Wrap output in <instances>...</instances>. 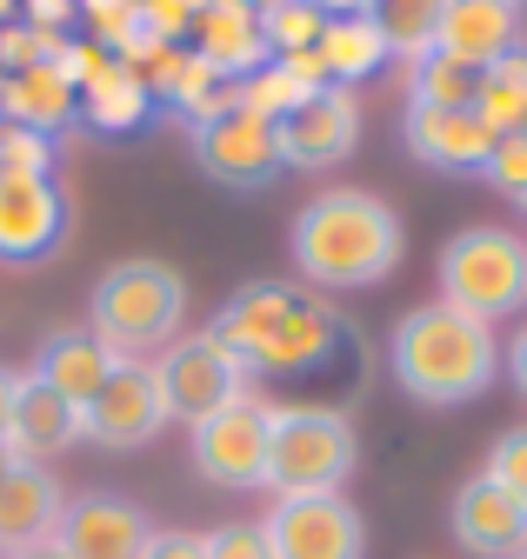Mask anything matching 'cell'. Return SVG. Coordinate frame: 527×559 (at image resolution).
<instances>
[{"instance_id": "cell-3", "label": "cell", "mask_w": 527, "mask_h": 559, "mask_svg": "<svg viewBox=\"0 0 527 559\" xmlns=\"http://www.w3.org/2000/svg\"><path fill=\"white\" fill-rule=\"evenodd\" d=\"M387 367L394 386L421 406H460V400H481L501 373V340L488 320L460 313L447 300H428L414 313L394 320L387 340Z\"/></svg>"}, {"instance_id": "cell-21", "label": "cell", "mask_w": 527, "mask_h": 559, "mask_svg": "<svg viewBox=\"0 0 527 559\" xmlns=\"http://www.w3.org/2000/svg\"><path fill=\"white\" fill-rule=\"evenodd\" d=\"M194 53H201L214 74H227V81H247V74H260V67L274 60L254 8H208V14H194Z\"/></svg>"}, {"instance_id": "cell-9", "label": "cell", "mask_w": 527, "mask_h": 559, "mask_svg": "<svg viewBox=\"0 0 527 559\" xmlns=\"http://www.w3.org/2000/svg\"><path fill=\"white\" fill-rule=\"evenodd\" d=\"M167 393H161V373L154 360H120L107 373V386L81 406V440L107 447V453H134L148 447L161 427H167Z\"/></svg>"}, {"instance_id": "cell-11", "label": "cell", "mask_w": 527, "mask_h": 559, "mask_svg": "<svg viewBox=\"0 0 527 559\" xmlns=\"http://www.w3.org/2000/svg\"><path fill=\"white\" fill-rule=\"evenodd\" d=\"M74 206L54 174H0V266H40L68 247Z\"/></svg>"}, {"instance_id": "cell-10", "label": "cell", "mask_w": 527, "mask_h": 559, "mask_svg": "<svg viewBox=\"0 0 527 559\" xmlns=\"http://www.w3.org/2000/svg\"><path fill=\"white\" fill-rule=\"evenodd\" d=\"M154 373H161L167 413L187 419V427H201V419H214L221 406H234V400L254 393V386H247V367L227 354L214 333H194V340L167 346V354L154 360Z\"/></svg>"}, {"instance_id": "cell-16", "label": "cell", "mask_w": 527, "mask_h": 559, "mask_svg": "<svg viewBox=\"0 0 527 559\" xmlns=\"http://www.w3.org/2000/svg\"><path fill=\"white\" fill-rule=\"evenodd\" d=\"M447 526H454V539L468 546L475 559H514V552L527 546V507L507 493V486H494L488 473H475V479L454 493Z\"/></svg>"}, {"instance_id": "cell-45", "label": "cell", "mask_w": 527, "mask_h": 559, "mask_svg": "<svg viewBox=\"0 0 527 559\" xmlns=\"http://www.w3.org/2000/svg\"><path fill=\"white\" fill-rule=\"evenodd\" d=\"M254 8H274V0H254Z\"/></svg>"}, {"instance_id": "cell-38", "label": "cell", "mask_w": 527, "mask_h": 559, "mask_svg": "<svg viewBox=\"0 0 527 559\" xmlns=\"http://www.w3.org/2000/svg\"><path fill=\"white\" fill-rule=\"evenodd\" d=\"M501 367H507V380H514V393H527V326H520V340L507 346V360H501Z\"/></svg>"}, {"instance_id": "cell-4", "label": "cell", "mask_w": 527, "mask_h": 559, "mask_svg": "<svg viewBox=\"0 0 527 559\" xmlns=\"http://www.w3.org/2000/svg\"><path fill=\"white\" fill-rule=\"evenodd\" d=\"M187 320V280L180 266L141 253V260H114L94 287V340L114 360H148L154 346H167Z\"/></svg>"}, {"instance_id": "cell-20", "label": "cell", "mask_w": 527, "mask_h": 559, "mask_svg": "<svg viewBox=\"0 0 527 559\" xmlns=\"http://www.w3.org/2000/svg\"><path fill=\"white\" fill-rule=\"evenodd\" d=\"M81 440V406H68L54 386H40L34 373H21L14 393V427H8V453L14 460H47V453H68Z\"/></svg>"}, {"instance_id": "cell-23", "label": "cell", "mask_w": 527, "mask_h": 559, "mask_svg": "<svg viewBox=\"0 0 527 559\" xmlns=\"http://www.w3.org/2000/svg\"><path fill=\"white\" fill-rule=\"evenodd\" d=\"M148 87H141V74L134 67H120L114 53L87 74V87H81V120H94L101 133H127V127H141L148 120Z\"/></svg>"}, {"instance_id": "cell-25", "label": "cell", "mask_w": 527, "mask_h": 559, "mask_svg": "<svg viewBox=\"0 0 527 559\" xmlns=\"http://www.w3.org/2000/svg\"><path fill=\"white\" fill-rule=\"evenodd\" d=\"M320 60H327V81H335V87H354V81H367L374 67L387 60V40H380V27L367 14L327 21L320 27Z\"/></svg>"}, {"instance_id": "cell-43", "label": "cell", "mask_w": 527, "mask_h": 559, "mask_svg": "<svg viewBox=\"0 0 527 559\" xmlns=\"http://www.w3.org/2000/svg\"><path fill=\"white\" fill-rule=\"evenodd\" d=\"M8 466H14V453H8V440H0V479H8Z\"/></svg>"}, {"instance_id": "cell-26", "label": "cell", "mask_w": 527, "mask_h": 559, "mask_svg": "<svg viewBox=\"0 0 527 559\" xmlns=\"http://www.w3.org/2000/svg\"><path fill=\"white\" fill-rule=\"evenodd\" d=\"M441 14H447V0H374L367 8V21L380 27L387 53H401V60H428L434 53Z\"/></svg>"}, {"instance_id": "cell-22", "label": "cell", "mask_w": 527, "mask_h": 559, "mask_svg": "<svg viewBox=\"0 0 527 559\" xmlns=\"http://www.w3.org/2000/svg\"><path fill=\"white\" fill-rule=\"evenodd\" d=\"M0 120H21V127H34V133H60V127H74L81 120V94H74V81L60 74L54 60H40V67H27V74H8V94H0Z\"/></svg>"}, {"instance_id": "cell-28", "label": "cell", "mask_w": 527, "mask_h": 559, "mask_svg": "<svg viewBox=\"0 0 527 559\" xmlns=\"http://www.w3.org/2000/svg\"><path fill=\"white\" fill-rule=\"evenodd\" d=\"M254 14H260V34H268V53L274 60L320 47V27H327V14L314 8V0H274V8H254Z\"/></svg>"}, {"instance_id": "cell-39", "label": "cell", "mask_w": 527, "mask_h": 559, "mask_svg": "<svg viewBox=\"0 0 527 559\" xmlns=\"http://www.w3.org/2000/svg\"><path fill=\"white\" fill-rule=\"evenodd\" d=\"M14 393H21V373L0 367V440H8V427H14Z\"/></svg>"}, {"instance_id": "cell-40", "label": "cell", "mask_w": 527, "mask_h": 559, "mask_svg": "<svg viewBox=\"0 0 527 559\" xmlns=\"http://www.w3.org/2000/svg\"><path fill=\"white\" fill-rule=\"evenodd\" d=\"M314 8L327 14V21H354V14H367L374 0H314Z\"/></svg>"}, {"instance_id": "cell-37", "label": "cell", "mask_w": 527, "mask_h": 559, "mask_svg": "<svg viewBox=\"0 0 527 559\" xmlns=\"http://www.w3.org/2000/svg\"><path fill=\"white\" fill-rule=\"evenodd\" d=\"M141 559H208V533H154Z\"/></svg>"}, {"instance_id": "cell-12", "label": "cell", "mask_w": 527, "mask_h": 559, "mask_svg": "<svg viewBox=\"0 0 527 559\" xmlns=\"http://www.w3.org/2000/svg\"><path fill=\"white\" fill-rule=\"evenodd\" d=\"M194 160H201V174H214L221 187H268L288 160H281V127L260 120L247 107H227L214 120L194 127Z\"/></svg>"}, {"instance_id": "cell-41", "label": "cell", "mask_w": 527, "mask_h": 559, "mask_svg": "<svg viewBox=\"0 0 527 559\" xmlns=\"http://www.w3.org/2000/svg\"><path fill=\"white\" fill-rule=\"evenodd\" d=\"M8 559H68V552H60V546L47 539V546H27V552H8Z\"/></svg>"}, {"instance_id": "cell-47", "label": "cell", "mask_w": 527, "mask_h": 559, "mask_svg": "<svg viewBox=\"0 0 527 559\" xmlns=\"http://www.w3.org/2000/svg\"><path fill=\"white\" fill-rule=\"evenodd\" d=\"M507 8H520V0H507Z\"/></svg>"}, {"instance_id": "cell-46", "label": "cell", "mask_w": 527, "mask_h": 559, "mask_svg": "<svg viewBox=\"0 0 527 559\" xmlns=\"http://www.w3.org/2000/svg\"><path fill=\"white\" fill-rule=\"evenodd\" d=\"M514 559H527V546H520V552H514Z\"/></svg>"}, {"instance_id": "cell-31", "label": "cell", "mask_w": 527, "mask_h": 559, "mask_svg": "<svg viewBox=\"0 0 527 559\" xmlns=\"http://www.w3.org/2000/svg\"><path fill=\"white\" fill-rule=\"evenodd\" d=\"M488 479L507 486V493L527 507V427H507V433L488 447Z\"/></svg>"}, {"instance_id": "cell-19", "label": "cell", "mask_w": 527, "mask_h": 559, "mask_svg": "<svg viewBox=\"0 0 527 559\" xmlns=\"http://www.w3.org/2000/svg\"><path fill=\"white\" fill-rule=\"evenodd\" d=\"M114 367H120V360L94 340V326H68V333H47V340H40L34 380H40V386H54L68 406H87V400L107 386V373H114Z\"/></svg>"}, {"instance_id": "cell-48", "label": "cell", "mask_w": 527, "mask_h": 559, "mask_svg": "<svg viewBox=\"0 0 527 559\" xmlns=\"http://www.w3.org/2000/svg\"><path fill=\"white\" fill-rule=\"evenodd\" d=\"M520 206H527V193H520Z\"/></svg>"}, {"instance_id": "cell-36", "label": "cell", "mask_w": 527, "mask_h": 559, "mask_svg": "<svg viewBox=\"0 0 527 559\" xmlns=\"http://www.w3.org/2000/svg\"><path fill=\"white\" fill-rule=\"evenodd\" d=\"M21 21L27 27H47V34H68L81 21V0H21Z\"/></svg>"}, {"instance_id": "cell-13", "label": "cell", "mask_w": 527, "mask_h": 559, "mask_svg": "<svg viewBox=\"0 0 527 559\" xmlns=\"http://www.w3.org/2000/svg\"><path fill=\"white\" fill-rule=\"evenodd\" d=\"M361 147V100L354 87H320L281 120V160L301 174H327Z\"/></svg>"}, {"instance_id": "cell-2", "label": "cell", "mask_w": 527, "mask_h": 559, "mask_svg": "<svg viewBox=\"0 0 527 559\" xmlns=\"http://www.w3.org/2000/svg\"><path fill=\"white\" fill-rule=\"evenodd\" d=\"M294 266L320 294L374 287L401 266V214L361 187H327L294 214Z\"/></svg>"}, {"instance_id": "cell-32", "label": "cell", "mask_w": 527, "mask_h": 559, "mask_svg": "<svg viewBox=\"0 0 527 559\" xmlns=\"http://www.w3.org/2000/svg\"><path fill=\"white\" fill-rule=\"evenodd\" d=\"M481 174H488V187H501V193L520 200V193H527V133H501Z\"/></svg>"}, {"instance_id": "cell-30", "label": "cell", "mask_w": 527, "mask_h": 559, "mask_svg": "<svg viewBox=\"0 0 527 559\" xmlns=\"http://www.w3.org/2000/svg\"><path fill=\"white\" fill-rule=\"evenodd\" d=\"M0 174H54V140L21 120H0Z\"/></svg>"}, {"instance_id": "cell-34", "label": "cell", "mask_w": 527, "mask_h": 559, "mask_svg": "<svg viewBox=\"0 0 527 559\" xmlns=\"http://www.w3.org/2000/svg\"><path fill=\"white\" fill-rule=\"evenodd\" d=\"M208 559H274V546H268V533H260L254 520H234V526L208 533Z\"/></svg>"}, {"instance_id": "cell-35", "label": "cell", "mask_w": 527, "mask_h": 559, "mask_svg": "<svg viewBox=\"0 0 527 559\" xmlns=\"http://www.w3.org/2000/svg\"><path fill=\"white\" fill-rule=\"evenodd\" d=\"M194 14H201V0H141V27L161 34V40L194 34Z\"/></svg>"}, {"instance_id": "cell-5", "label": "cell", "mask_w": 527, "mask_h": 559, "mask_svg": "<svg viewBox=\"0 0 527 559\" xmlns=\"http://www.w3.org/2000/svg\"><path fill=\"white\" fill-rule=\"evenodd\" d=\"M361 440H354V419L341 406H274V427H268V493L294 500V493H341L354 479Z\"/></svg>"}, {"instance_id": "cell-18", "label": "cell", "mask_w": 527, "mask_h": 559, "mask_svg": "<svg viewBox=\"0 0 527 559\" xmlns=\"http://www.w3.org/2000/svg\"><path fill=\"white\" fill-rule=\"evenodd\" d=\"M434 47L481 74V67H494L501 53L520 47V8H507V0H447Z\"/></svg>"}, {"instance_id": "cell-6", "label": "cell", "mask_w": 527, "mask_h": 559, "mask_svg": "<svg viewBox=\"0 0 527 559\" xmlns=\"http://www.w3.org/2000/svg\"><path fill=\"white\" fill-rule=\"evenodd\" d=\"M441 300L488 326L520 313L527 307V240L514 227H460L441 247Z\"/></svg>"}, {"instance_id": "cell-27", "label": "cell", "mask_w": 527, "mask_h": 559, "mask_svg": "<svg viewBox=\"0 0 527 559\" xmlns=\"http://www.w3.org/2000/svg\"><path fill=\"white\" fill-rule=\"evenodd\" d=\"M475 94H481V74L475 67H460L454 53H428V60H414V107H475Z\"/></svg>"}, {"instance_id": "cell-1", "label": "cell", "mask_w": 527, "mask_h": 559, "mask_svg": "<svg viewBox=\"0 0 527 559\" xmlns=\"http://www.w3.org/2000/svg\"><path fill=\"white\" fill-rule=\"evenodd\" d=\"M227 354L254 373H314L341 354V320L320 294L288 287V280H247L208 326Z\"/></svg>"}, {"instance_id": "cell-7", "label": "cell", "mask_w": 527, "mask_h": 559, "mask_svg": "<svg viewBox=\"0 0 527 559\" xmlns=\"http://www.w3.org/2000/svg\"><path fill=\"white\" fill-rule=\"evenodd\" d=\"M268 427H274V406L268 400H234L221 406L214 419H201L194 427V473H201L208 486H221V493H254L260 479H268Z\"/></svg>"}, {"instance_id": "cell-33", "label": "cell", "mask_w": 527, "mask_h": 559, "mask_svg": "<svg viewBox=\"0 0 527 559\" xmlns=\"http://www.w3.org/2000/svg\"><path fill=\"white\" fill-rule=\"evenodd\" d=\"M134 74H141V87H148V100H167V107H174L180 74H187V47H180V40H174V47H161L154 60H141V67H134Z\"/></svg>"}, {"instance_id": "cell-24", "label": "cell", "mask_w": 527, "mask_h": 559, "mask_svg": "<svg viewBox=\"0 0 527 559\" xmlns=\"http://www.w3.org/2000/svg\"><path fill=\"white\" fill-rule=\"evenodd\" d=\"M475 114L501 133H527V40L514 53H501L494 67H481V94H475Z\"/></svg>"}, {"instance_id": "cell-14", "label": "cell", "mask_w": 527, "mask_h": 559, "mask_svg": "<svg viewBox=\"0 0 527 559\" xmlns=\"http://www.w3.org/2000/svg\"><path fill=\"white\" fill-rule=\"evenodd\" d=\"M148 539H154V520L120 493H87L74 507H60V526H54V546L68 559H141Z\"/></svg>"}, {"instance_id": "cell-15", "label": "cell", "mask_w": 527, "mask_h": 559, "mask_svg": "<svg viewBox=\"0 0 527 559\" xmlns=\"http://www.w3.org/2000/svg\"><path fill=\"white\" fill-rule=\"evenodd\" d=\"M408 154L434 174H481L494 154V127L475 107H408Z\"/></svg>"}, {"instance_id": "cell-17", "label": "cell", "mask_w": 527, "mask_h": 559, "mask_svg": "<svg viewBox=\"0 0 527 559\" xmlns=\"http://www.w3.org/2000/svg\"><path fill=\"white\" fill-rule=\"evenodd\" d=\"M60 486L47 466L34 460H14L8 479H0V552H27V546H47L54 526H60Z\"/></svg>"}, {"instance_id": "cell-8", "label": "cell", "mask_w": 527, "mask_h": 559, "mask_svg": "<svg viewBox=\"0 0 527 559\" xmlns=\"http://www.w3.org/2000/svg\"><path fill=\"white\" fill-rule=\"evenodd\" d=\"M260 533H268L274 559H367V526H361V507L348 493L274 500Z\"/></svg>"}, {"instance_id": "cell-42", "label": "cell", "mask_w": 527, "mask_h": 559, "mask_svg": "<svg viewBox=\"0 0 527 559\" xmlns=\"http://www.w3.org/2000/svg\"><path fill=\"white\" fill-rule=\"evenodd\" d=\"M8 21H21V0H0V27H8Z\"/></svg>"}, {"instance_id": "cell-44", "label": "cell", "mask_w": 527, "mask_h": 559, "mask_svg": "<svg viewBox=\"0 0 527 559\" xmlns=\"http://www.w3.org/2000/svg\"><path fill=\"white\" fill-rule=\"evenodd\" d=\"M0 94H8V67H0Z\"/></svg>"}, {"instance_id": "cell-29", "label": "cell", "mask_w": 527, "mask_h": 559, "mask_svg": "<svg viewBox=\"0 0 527 559\" xmlns=\"http://www.w3.org/2000/svg\"><path fill=\"white\" fill-rule=\"evenodd\" d=\"M301 100H307V87L288 74L281 60H268L260 74H247V81H241V107H247V114H260V120H274V127H281Z\"/></svg>"}]
</instances>
